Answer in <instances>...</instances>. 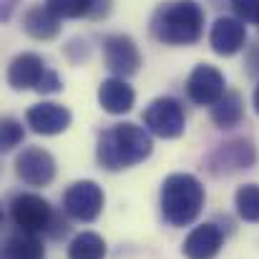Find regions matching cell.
I'll return each instance as SVG.
<instances>
[{"mask_svg": "<svg viewBox=\"0 0 259 259\" xmlns=\"http://www.w3.org/2000/svg\"><path fill=\"white\" fill-rule=\"evenodd\" d=\"M151 136L136 123H116L98 139V161L108 171H121L151 156Z\"/></svg>", "mask_w": 259, "mask_h": 259, "instance_id": "cell-1", "label": "cell"}, {"mask_svg": "<svg viewBox=\"0 0 259 259\" xmlns=\"http://www.w3.org/2000/svg\"><path fill=\"white\" fill-rule=\"evenodd\" d=\"M151 33L166 46H191L204 33V10L196 0H171L154 13Z\"/></svg>", "mask_w": 259, "mask_h": 259, "instance_id": "cell-2", "label": "cell"}, {"mask_svg": "<svg viewBox=\"0 0 259 259\" xmlns=\"http://www.w3.org/2000/svg\"><path fill=\"white\" fill-rule=\"evenodd\" d=\"M204 206V186L191 174H171L161 184V214L171 227H189Z\"/></svg>", "mask_w": 259, "mask_h": 259, "instance_id": "cell-3", "label": "cell"}, {"mask_svg": "<svg viewBox=\"0 0 259 259\" xmlns=\"http://www.w3.org/2000/svg\"><path fill=\"white\" fill-rule=\"evenodd\" d=\"M10 219L20 232L28 234H40L48 232L53 224V211L51 204L38 196V194H18L10 201Z\"/></svg>", "mask_w": 259, "mask_h": 259, "instance_id": "cell-4", "label": "cell"}, {"mask_svg": "<svg viewBox=\"0 0 259 259\" xmlns=\"http://www.w3.org/2000/svg\"><path fill=\"white\" fill-rule=\"evenodd\" d=\"M144 123L151 134H156L161 139H179L184 134L186 118H184L179 101H174L169 96H161V98L151 101L149 108L144 111Z\"/></svg>", "mask_w": 259, "mask_h": 259, "instance_id": "cell-5", "label": "cell"}, {"mask_svg": "<svg viewBox=\"0 0 259 259\" xmlns=\"http://www.w3.org/2000/svg\"><path fill=\"white\" fill-rule=\"evenodd\" d=\"M63 209L68 217L78 222H93L98 219L103 209V191L96 181H76L63 194Z\"/></svg>", "mask_w": 259, "mask_h": 259, "instance_id": "cell-6", "label": "cell"}, {"mask_svg": "<svg viewBox=\"0 0 259 259\" xmlns=\"http://www.w3.org/2000/svg\"><path fill=\"white\" fill-rule=\"evenodd\" d=\"M257 161V149L252 141L247 139H234V141H227L222 144L211 156H209V171L222 176V174H234L242 171V169H249L254 166Z\"/></svg>", "mask_w": 259, "mask_h": 259, "instance_id": "cell-7", "label": "cell"}, {"mask_svg": "<svg viewBox=\"0 0 259 259\" xmlns=\"http://www.w3.org/2000/svg\"><path fill=\"white\" fill-rule=\"evenodd\" d=\"M103 58H106V68L116 76V78H126L134 76L141 66V53L136 48V43L128 35H108L103 40Z\"/></svg>", "mask_w": 259, "mask_h": 259, "instance_id": "cell-8", "label": "cell"}, {"mask_svg": "<svg viewBox=\"0 0 259 259\" xmlns=\"http://www.w3.org/2000/svg\"><path fill=\"white\" fill-rule=\"evenodd\" d=\"M227 83H224V76L219 68L214 66H196L186 81V93L189 98L196 103V106H214L217 101H222V96L227 93Z\"/></svg>", "mask_w": 259, "mask_h": 259, "instance_id": "cell-9", "label": "cell"}, {"mask_svg": "<svg viewBox=\"0 0 259 259\" xmlns=\"http://www.w3.org/2000/svg\"><path fill=\"white\" fill-rule=\"evenodd\" d=\"M15 174L28 186H48L56 176V159L40 146L23 149L15 159Z\"/></svg>", "mask_w": 259, "mask_h": 259, "instance_id": "cell-10", "label": "cell"}, {"mask_svg": "<svg viewBox=\"0 0 259 259\" xmlns=\"http://www.w3.org/2000/svg\"><path fill=\"white\" fill-rule=\"evenodd\" d=\"M48 71L51 68L46 66V61L40 56H35V53H20L8 66V83H10V88H15V91H28V88L38 91Z\"/></svg>", "mask_w": 259, "mask_h": 259, "instance_id": "cell-11", "label": "cell"}, {"mask_svg": "<svg viewBox=\"0 0 259 259\" xmlns=\"http://www.w3.org/2000/svg\"><path fill=\"white\" fill-rule=\"evenodd\" d=\"M25 121H28V126H30L35 134L56 136V134H63V131L71 126L73 116H71V111H68L66 106H61V103H38V106L28 108Z\"/></svg>", "mask_w": 259, "mask_h": 259, "instance_id": "cell-12", "label": "cell"}, {"mask_svg": "<svg viewBox=\"0 0 259 259\" xmlns=\"http://www.w3.org/2000/svg\"><path fill=\"white\" fill-rule=\"evenodd\" d=\"M244 40H247V28L239 18H219L214 25H211V33H209V43H211V51L219 53V56H234L244 48Z\"/></svg>", "mask_w": 259, "mask_h": 259, "instance_id": "cell-13", "label": "cell"}, {"mask_svg": "<svg viewBox=\"0 0 259 259\" xmlns=\"http://www.w3.org/2000/svg\"><path fill=\"white\" fill-rule=\"evenodd\" d=\"M222 232L217 224H201L184 239V254L189 259H214L222 249Z\"/></svg>", "mask_w": 259, "mask_h": 259, "instance_id": "cell-14", "label": "cell"}, {"mask_svg": "<svg viewBox=\"0 0 259 259\" xmlns=\"http://www.w3.org/2000/svg\"><path fill=\"white\" fill-rule=\"evenodd\" d=\"M134 101H136V93L123 78H106L98 88V103L106 113H113V116L128 113L134 108Z\"/></svg>", "mask_w": 259, "mask_h": 259, "instance_id": "cell-15", "label": "cell"}, {"mask_svg": "<svg viewBox=\"0 0 259 259\" xmlns=\"http://www.w3.org/2000/svg\"><path fill=\"white\" fill-rule=\"evenodd\" d=\"M23 30L35 40H53L61 33V18L48 5H35L25 13Z\"/></svg>", "mask_w": 259, "mask_h": 259, "instance_id": "cell-16", "label": "cell"}, {"mask_svg": "<svg viewBox=\"0 0 259 259\" xmlns=\"http://www.w3.org/2000/svg\"><path fill=\"white\" fill-rule=\"evenodd\" d=\"M244 118V101L237 91H227L222 96V101H217L211 106V121L219 128H232Z\"/></svg>", "mask_w": 259, "mask_h": 259, "instance_id": "cell-17", "label": "cell"}, {"mask_svg": "<svg viewBox=\"0 0 259 259\" xmlns=\"http://www.w3.org/2000/svg\"><path fill=\"white\" fill-rule=\"evenodd\" d=\"M43 244L35 234L28 232H15L5 242V259H43Z\"/></svg>", "mask_w": 259, "mask_h": 259, "instance_id": "cell-18", "label": "cell"}, {"mask_svg": "<svg viewBox=\"0 0 259 259\" xmlns=\"http://www.w3.org/2000/svg\"><path fill=\"white\" fill-rule=\"evenodd\" d=\"M106 242L96 232H81L68 244V259H103Z\"/></svg>", "mask_w": 259, "mask_h": 259, "instance_id": "cell-19", "label": "cell"}, {"mask_svg": "<svg viewBox=\"0 0 259 259\" xmlns=\"http://www.w3.org/2000/svg\"><path fill=\"white\" fill-rule=\"evenodd\" d=\"M237 211L244 222H259V186L257 184H247L237 191L234 196Z\"/></svg>", "mask_w": 259, "mask_h": 259, "instance_id": "cell-20", "label": "cell"}, {"mask_svg": "<svg viewBox=\"0 0 259 259\" xmlns=\"http://www.w3.org/2000/svg\"><path fill=\"white\" fill-rule=\"evenodd\" d=\"M46 5L58 18H83L93 13L96 0H46Z\"/></svg>", "mask_w": 259, "mask_h": 259, "instance_id": "cell-21", "label": "cell"}, {"mask_svg": "<svg viewBox=\"0 0 259 259\" xmlns=\"http://www.w3.org/2000/svg\"><path fill=\"white\" fill-rule=\"evenodd\" d=\"M23 136H25V131L15 118H3V123H0V146H3V151L15 149L23 141Z\"/></svg>", "mask_w": 259, "mask_h": 259, "instance_id": "cell-22", "label": "cell"}, {"mask_svg": "<svg viewBox=\"0 0 259 259\" xmlns=\"http://www.w3.org/2000/svg\"><path fill=\"white\" fill-rule=\"evenodd\" d=\"M232 8L242 23H259V0H232Z\"/></svg>", "mask_w": 259, "mask_h": 259, "instance_id": "cell-23", "label": "cell"}, {"mask_svg": "<svg viewBox=\"0 0 259 259\" xmlns=\"http://www.w3.org/2000/svg\"><path fill=\"white\" fill-rule=\"evenodd\" d=\"M3 5H0V15H3V20H10V15H13V10H15V5L20 3V0H0Z\"/></svg>", "mask_w": 259, "mask_h": 259, "instance_id": "cell-24", "label": "cell"}, {"mask_svg": "<svg viewBox=\"0 0 259 259\" xmlns=\"http://www.w3.org/2000/svg\"><path fill=\"white\" fill-rule=\"evenodd\" d=\"M249 71L252 73H259V46H254L249 51Z\"/></svg>", "mask_w": 259, "mask_h": 259, "instance_id": "cell-25", "label": "cell"}, {"mask_svg": "<svg viewBox=\"0 0 259 259\" xmlns=\"http://www.w3.org/2000/svg\"><path fill=\"white\" fill-rule=\"evenodd\" d=\"M254 108H257V113H259V86H257V91H254Z\"/></svg>", "mask_w": 259, "mask_h": 259, "instance_id": "cell-26", "label": "cell"}]
</instances>
